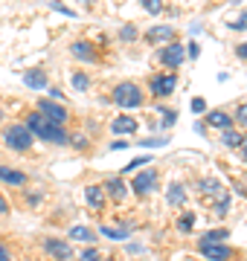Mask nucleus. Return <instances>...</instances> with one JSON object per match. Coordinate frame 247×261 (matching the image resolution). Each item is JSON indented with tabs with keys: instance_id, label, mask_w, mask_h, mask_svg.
<instances>
[{
	"instance_id": "f257e3e1",
	"label": "nucleus",
	"mask_w": 247,
	"mask_h": 261,
	"mask_svg": "<svg viewBox=\"0 0 247 261\" xmlns=\"http://www.w3.org/2000/svg\"><path fill=\"white\" fill-rule=\"evenodd\" d=\"M27 128L32 130V137H41V140L47 142H56V145H64L70 137H67V130H61V125H50L41 113H32L27 119Z\"/></svg>"
},
{
	"instance_id": "f03ea898",
	"label": "nucleus",
	"mask_w": 247,
	"mask_h": 261,
	"mask_svg": "<svg viewBox=\"0 0 247 261\" xmlns=\"http://www.w3.org/2000/svg\"><path fill=\"white\" fill-rule=\"evenodd\" d=\"M114 102H116V108H122V111L143 108V90L134 82H122V84L114 87Z\"/></svg>"
},
{
	"instance_id": "7ed1b4c3",
	"label": "nucleus",
	"mask_w": 247,
	"mask_h": 261,
	"mask_svg": "<svg viewBox=\"0 0 247 261\" xmlns=\"http://www.w3.org/2000/svg\"><path fill=\"white\" fill-rule=\"evenodd\" d=\"M3 140H6V145H9L12 151H29L32 148V130L27 128V125H9V128L3 130Z\"/></svg>"
},
{
	"instance_id": "20e7f679",
	"label": "nucleus",
	"mask_w": 247,
	"mask_h": 261,
	"mask_svg": "<svg viewBox=\"0 0 247 261\" xmlns=\"http://www.w3.org/2000/svg\"><path fill=\"white\" fill-rule=\"evenodd\" d=\"M38 113L44 116V119L50 122V125H64L67 122V108L64 105H58V102H50V99H44V102H38Z\"/></svg>"
},
{
	"instance_id": "39448f33",
	"label": "nucleus",
	"mask_w": 247,
	"mask_h": 261,
	"mask_svg": "<svg viewBox=\"0 0 247 261\" xmlns=\"http://www.w3.org/2000/svg\"><path fill=\"white\" fill-rule=\"evenodd\" d=\"M157 61H160L163 67H169V70H175V67H181L183 61H186L183 44H169V47H163V49H160V56H157Z\"/></svg>"
},
{
	"instance_id": "423d86ee",
	"label": "nucleus",
	"mask_w": 247,
	"mask_h": 261,
	"mask_svg": "<svg viewBox=\"0 0 247 261\" xmlns=\"http://www.w3.org/2000/svg\"><path fill=\"white\" fill-rule=\"evenodd\" d=\"M201 255L209 261H227L233 252H230L227 244H215V241H201Z\"/></svg>"
},
{
	"instance_id": "0eeeda50",
	"label": "nucleus",
	"mask_w": 247,
	"mask_h": 261,
	"mask_svg": "<svg viewBox=\"0 0 247 261\" xmlns=\"http://www.w3.org/2000/svg\"><path fill=\"white\" fill-rule=\"evenodd\" d=\"M44 252L58 261L73 258V247H67V241H58V238H44Z\"/></svg>"
},
{
	"instance_id": "6e6552de",
	"label": "nucleus",
	"mask_w": 247,
	"mask_h": 261,
	"mask_svg": "<svg viewBox=\"0 0 247 261\" xmlns=\"http://www.w3.org/2000/svg\"><path fill=\"white\" fill-rule=\"evenodd\" d=\"M175 84H178V79L169 73V75H154L149 87H152L154 96H169V93H175Z\"/></svg>"
},
{
	"instance_id": "1a4fd4ad",
	"label": "nucleus",
	"mask_w": 247,
	"mask_h": 261,
	"mask_svg": "<svg viewBox=\"0 0 247 261\" xmlns=\"http://www.w3.org/2000/svg\"><path fill=\"white\" fill-rule=\"evenodd\" d=\"M131 229H134L131 221H122L119 226H111V224H102V226H99V232H102L105 238H114V241H122V238H128V235H131Z\"/></svg>"
},
{
	"instance_id": "9d476101",
	"label": "nucleus",
	"mask_w": 247,
	"mask_h": 261,
	"mask_svg": "<svg viewBox=\"0 0 247 261\" xmlns=\"http://www.w3.org/2000/svg\"><path fill=\"white\" fill-rule=\"evenodd\" d=\"M157 183V171H140L137 177H134V192L137 195H149Z\"/></svg>"
},
{
	"instance_id": "9b49d317",
	"label": "nucleus",
	"mask_w": 247,
	"mask_h": 261,
	"mask_svg": "<svg viewBox=\"0 0 247 261\" xmlns=\"http://www.w3.org/2000/svg\"><path fill=\"white\" fill-rule=\"evenodd\" d=\"M23 84L32 90H47V73L44 70H27L23 73Z\"/></svg>"
},
{
	"instance_id": "f8f14e48",
	"label": "nucleus",
	"mask_w": 247,
	"mask_h": 261,
	"mask_svg": "<svg viewBox=\"0 0 247 261\" xmlns=\"http://www.w3.org/2000/svg\"><path fill=\"white\" fill-rule=\"evenodd\" d=\"M171 38H175V29L171 27H154L145 32V41H152V44H169Z\"/></svg>"
},
{
	"instance_id": "ddd939ff",
	"label": "nucleus",
	"mask_w": 247,
	"mask_h": 261,
	"mask_svg": "<svg viewBox=\"0 0 247 261\" xmlns=\"http://www.w3.org/2000/svg\"><path fill=\"white\" fill-rule=\"evenodd\" d=\"M111 130H114V134H134V130H137V119L128 116V113H122V116H116V119L111 122Z\"/></svg>"
},
{
	"instance_id": "4468645a",
	"label": "nucleus",
	"mask_w": 247,
	"mask_h": 261,
	"mask_svg": "<svg viewBox=\"0 0 247 261\" xmlns=\"http://www.w3.org/2000/svg\"><path fill=\"white\" fill-rule=\"evenodd\" d=\"M70 53H73V56H76L79 61H90V64H93V61H96V49L90 47L87 41H76V44L70 47Z\"/></svg>"
},
{
	"instance_id": "2eb2a0df",
	"label": "nucleus",
	"mask_w": 247,
	"mask_h": 261,
	"mask_svg": "<svg viewBox=\"0 0 247 261\" xmlns=\"http://www.w3.org/2000/svg\"><path fill=\"white\" fill-rule=\"evenodd\" d=\"M0 180L9 183V186H23V183H27V174H23V171H15V168L0 166Z\"/></svg>"
},
{
	"instance_id": "dca6fc26",
	"label": "nucleus",
	"mask_w": 247,
	"mask_h": 261,
	"mask_svg": "<svg viewBox=\"0 0 247 261\" xmlns=\"http://www.w3.org/2000/svg\"><path fill=\"white\" fill-rule=\"evenodd\" d=\"M85 200H87V206H90V209H102V206H105V189H99V186H87Z\"/></svg>"
},
{
	"instance_id": "f3484780",
	"label": "nucleus",
	"mask_w": 247,
	"mask_h": 261,
	"mask_svg": "<svg viewBox=\"0 0 247 261\" xmlns=\"http://www.w3.org/2000/svg\"><path fill=\"white\" fill-rule=\"evenodd\" d=\"M207 125H212V128H224L227 130L230 125H233V116L230 113H224V111H212L207 116Z\"/></svg>"
},
{
	"instance_id": "a211bd4d",
	"label": "nucleus",
	"mask_w": 247,
	"mask_h": 261,
	"mask_svg": "<svg viewBox=\"0 0 247 261\" xmlns=\"http://www.w3.org/2000/svg\"><path fill=\"white\" fill-rule=\"evenodd\" d=\"M105 192L114 197V200H125V183L119 177H111L108 183H105Z\"/></svg>"
},
{
	"instance_id": "6ab92c4d",
	"label": "nucleus",
	"mask_w": 247,
	"mask_h": 261,
	"mask_svg": "<svg viewBox=\"0 0 247 261\" xmlns=\"http://www.w3.org/2000/svg\"><path fill=\"white\" fill-rule=\"evenodd\" d=\"M166 200H169L171 206H183V200H186V189H183L181 183H171L169 192H166Z\"/></svg>"
},
{
	"instance_id": "aec40b11",
	"label": "nucleus",
	"mask_w": 247,
	"mask_h": 261,
	"mask_svg": "<svg viewBox=\"0 0 247 261\" xmlns=\"http://www.w3.org/2000/svg\"><path fill=\"white\" fill-rule=\"evenodd\" d=\"M70 241H93V232H90V229H87V226H73V229H70Z\"/></svg>"
},
{
	"instance_id": "412c9836",
	"label": "nucleus",
	"mask_w": 247,
	"mask_h": 261,
	"mask_svg": "<svg viewBox=\"0 0 247 261\" xmlns=\"http://www.w3.org/2000/svg\"><path fill=\"white\" fill-rule=\"evenodd\" d=\"M241 140H244V137H241V134H238V130H224V137H221V142H224V145H230V148H236V145H241Z\"/></svg>"
},
{
	"instance_id": "4be33fe9",
	"label": "nucleus",
	"mask_w": 247,
	"mask_h": 261,
	"mask_svg": "<svg viewBox=\"0 0 247 261\" xmlns=\"http://www.w3.org/2000/svg\"><path fill=\"white\" fill-rule=\"evenodd\" d=\"M227 238H230L227 229H212V232H207L204 238H201V241H215V244H224Z\"/></svg>"
},
{
	"instance_id": "5701e85b",
	"label": "nucleus",
	"mask_w": 247,
	"mask_h": 261,
	"mask_svg": "<svg viewBox=\"0 0 247 261\" xmlns=\"http://www.w3.org/2000/svg\"><path fill=\"white\" fill-rule=\"evenodd\" d=\"M192 226H195V215L192 212H186V215L178 218V229H181V232H192Z\"/></svg>"
},
{
	"instance_id": "b1692460",
	"label": "nucleus",
	"mask_w": 247,
	"mask_h": 261,
	"mask_svg": "<svg viewBox=\"0 0 247 261\" xmlns=\"http://www.w3.org/2000/svg\"><path fill=\"white\" fill-rule=\"evenodd\" d=\"M119 41H125V44L137 41V27H134V23H125V27L119 29Z\"/></svg>"
},
{
	"instance_id": "393cba45",
	"label": "nucleus",
	"mask_w": 247,
	"mask_h": 261,
	"mask_svg": "<svg viewBox=\"0 0 247 261\" xmlns=\"http://www.w3.org/2000/svg\"><path fill=\"white\" fill-rule=\"evenodd\" d=\"M70 82H73V87H76V90H87V87H90V75H87V73H73V79H70Z\"/></svg>"
},
{
	"instance_id": "a878e982",
	"label": "nucleus",
	"mask_w": 247,
	"mask_h": 261,
	"mask_svg": "<svg viewBox=\"0 0 247 261\" xmlns=\"http://www.w3.org/2000/svg\"><path fill=\"white\" fill-rule=\"evenodd\" d=\"M201 192L212 197V195H221V186L215 183V180H201Z\"/></svg>"
},
{
	"instance_id": "bb28decb",
	"label": "nucleus",
	"mask_w": 247,
	"mask_h": 261,
	"mask_svg": "<svg viewBox=\"0 0 247 261\" xmlns=\"http://www.w3.org/2000/svg\"><path fill=\"white\" fill-rule=\"evenodd\" d=\"M140 3L145 6L149 15H160V12H163V0H140Z\"/></svg>"
},
{
	"instance_id": "cd10ccee",
	"label": "nucleus",
	"mask_w": 247,
	"mask_h": 261,
	"mask_svg": "<svg viewBox=\"0 0 247 261\" xmlns=\"http://www.w3.org/2000/svg\"><path fill=\"white\" fill-rule=\"evenodd\" d=\"M145 163H152V154H143V157H137V160H131L128 166L122 168V171H134V168H140V166H145Z\"/></svg>"
},
{
	"instance_id": "c85d7f7f",
	"label": "nucleus",
	"mask_w": 247,
	"mask_h": 261,
	"mask_svg": "<svg viewBox=\"0 0 247 261\" xmlns=\"http://www.w3.org/2000/svg\"><path fill=\"white\" fill-rule=\"evenodd\" d=\"M227 209H230V197H227V195H218V206H215V212H218V215H227Z\"/></svg>"
},
{
	"instance_id": "c756f323",
	"label": "nucleus",
	"mask_w": 247,
	"mask_h": 261,
	"mask_svg": "<svg viewBox=\"0 0 247 261\" xmlns=\"http://www.w3.org/2000/svg\"><path fill=\"white\" fill-rule=\"evenodd\" d=\"M79 261H99V252H96L93 247H87V250L79 255Z\"/></svg>"
},
{
	"instance_id": "7c9ffc66",
	"label": "nucleus",
	"mask_w": 247,
	"mask_h": 261,
	"mask_svg": "<svg viewBox=\"0 0 247 261\" xmlns=\"http://www.w3.org/2000/svg\"><path fill=\"white\" fill-rule=\"evenodd\" d=\"M236 119H238V125H241V128H247V105H241V108L236 111Z\"/></svg>"
},
{
	"instance_id": "2f4dec72",
	"label": "nucleus",
	"mask_w": 247,
	"mask_h": 261,
	"mask_svg": "<svg viewBox=\"0 0 247 261\" xmlns=\"http://www.w3.org/2000/svg\"><path fill=\"white\" fill-rule=\"evenodd\" d=\"M227 27H230V29H247V12H244L238 20H230Z\"/></svg>"
},
{
	"instance_id": "473e14b6",
	"label": "nucleus",
	"mask_w": 247,
	"mask_h": 261,
	"mask_svg": "<svg viewBox=\"0 0 247 261\" xmlns=\"http://www.w3.org/2000/svg\"><path fill=\"white\" fill-rule=\"evenodd\" d=\"M175 119H178V113L166 111V113H163V128H171V125H175Z\"/></svg>"
},
{
	"instance_id": "72a5a7b5",
	"label": "nucleus",
	"mask_w": 247,
	"mask_h": 261,
	"mask_svg": "<svg viewBox=\"0 0 247 261\" xmlns=\"http://www.w3.org/2000/svg\"><path fill=\"white\" fill-rule=\"evenodd\" d=\"M192 111H195V113H204V111H207V102H204L201 96H195V99H192Z\"/></svg>"
},
{
	"instance_id": "f704fd0d",
	"label": "nucleus",
	"mask_w": 247,
	"mask_h": 261,
	"mask_svg": "<svg viewBox=\"0 0 247 261\" xmlns=\"http://www.w3.org/2000/svg\"><path fill=\"white\" fill-rule=\"evenodd\" d=\"M50 6H53V9H56V12H61V15H67V18H73V12L67 9L64 3H58V0H53V3H50Z\"/></svg>"
},
{
	"instance_id": "c9c22d12",
	"label": "nucleus",
	"mask_w": 247,
	"mask_h": 261,
	"mask_svg": "<svg viewBox=\"0 0 247 261\" xmlns=\"http://www.w3.org/2000/svg\"><path fill=\"white\" fill-rule=\"evenodd\" d=\"M186 56H189V58H198V56H201V47H198V44H189V49H186Z\"/></svg>"
},
{
	"instance_id": "e433bc0d",
	"label": "nucleus",
	"mask_w": 247,
	"mask_h": 261,
	"mask_svg": "<svg viewBox=\"0 0 247 261\" xmlns=\"http://www.w3.org/2000/svg\"><path fill=\"white\" fill-rule=\"evenodd\" d=\"M73 145H76V148H85V145H87V137H73Z\"/></svg>"
},
{
	"instance_id": "4c0bfd02",
	"label": "nucleus",
	"mask_w": 247,
	"mask_h": 261,
	"mask_svg": "<svg viewBox=\"0 0 247 261\" xmlns=\"http://www.w3.org/2000/svg\"><path fill=\"white\" fill-rule=\"evenodd\" d=\"M236 56H238V58H247V44H238V47H236Z\"/></svg>"
},
{
	"instance_id": "58836bf2",
	"label": "nucleus",
	"mask_w": 247,
	"mask_h": 261,
	"mask_svg": "<svg viewBox=\"0 0 247 261\" xmlns=\"http://www.w3.org/2000/svg\"><path fill=\"white\" fill-rule=\"evenodd\" d=\"M6 212H9V203H6V197L0 195V215H6Z\"/></svg>"
},
{
	"instance_id": "ea45409f",
	"label": "nucleus",
	"mask_w": 247,
	"mask_h": 261,
	"mask_svg": "<svg viewBox=\"0 0 247 261\" xmlns=\"http://www.w3.org/2000/svg\"><path fill=\"white\" fill-rule=\"evenodd\" d=\"M125 250H128V252H143V244H128Z\"/></svg>"
},
{
	"instance_id": "a19ab883",
	"label": "nucleus",
	"mask_w": 247,
	"mask_h": 261,
	"mask_svg": "<svg viewBox=\"0 0 247 261\" xmlns=\"http://www.w3.org/2000/svg\"><path fill=\"white\" fill-rule=\"evenodd\" d=\"M238 148H241V157L247 160V137H244V140H241V145H238Z\"/></svg>"
},
{
	"instance_id": "79ce46f5",
	"label": "nucleus",
	"mask_w": 247,
	"mask_h": 261,
	"mask_svg": "<svg viewBox=\"0 0 247 261\" xmlns=\"http://www.w3.org/2000/svg\"><path fill=\"white\" fill-rule=\"evenodd\" d=\"M3 258H9V252H6V247H3V244H0V261Z\"/></svg>"
},
{
	"instance_id": "37998d69",
	"label": "nucleus",
	"mask_w": 247,
	"mask_h": 261,
	"mask_svg": "<svg viewBox=\"0 0 247 261\" xmlns=\"http://www.w3.org/2000/svg\"><path fill=\"white\" fill-rule=\"evenodd\" d=\"M82 3H96V0H82Z\"/></svg>"
},
{
	"instance_id": "c03bdc74",
	"label": "nucleus",
	"mask_w": 247,
	"mask_h": 261,
	"mask_svg": "<svg viewBox=\"0 0 247 261\" xmlns=\"http://www.w3.org/2000/svg\"><path fill=\"white\" fill-rule=\"evenodd\" d=\"M0 119H3V111H0Z\"/></svg>"
},
{
	"instance_id": "a18cd8bd",
	"label": "nucleus",
	"mask_w": 247,
	"mask_h": 261,
	"mask_svg": "<svg viewBox=\"0 0 247 261\" xmlns=\"http://www.w3.org/2000/svg\"><path fill=\"white\" fill-rule=\"evenodd\" d=\"M116 3H122V0H116Z\"/></svg>"
},
{
	"instance_id": "49530a36",
	"label": "nucleus",
	"mask_w": 247,
	"mask_h": 261,
	"mask_svg": "<svg viewBox=\"0 0 247 261\" xmlns=\"http://www.w3.org/2000/svg\"><path fill=\"white\" fill-rule=\"evenodd\" d=\"M105 261H111V258H105Z\"/></svg>"
},
{
	"instance_id": "de8ad7c7",
	"label": "nucleus",
	"mask_w": 247,
	"mask_h": 261,
	"mask_svg": "<svg viewBox=\"0 0 247 261\" xmlns=\"http://www.w3.org/2000/svg\"><path fill=\"white\" fill-rule=\"evenodd\" d=\"M3 261H9V258H3Z\"/></svg>"
}]
</instances>
